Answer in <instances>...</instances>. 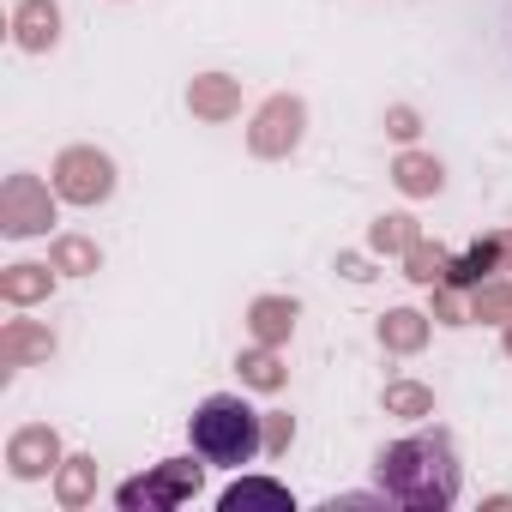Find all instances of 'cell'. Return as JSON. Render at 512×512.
<instances>
[{"label":"cell","mask_w":512,"mask_h":512,"mask_svg":"<svg viewBox=\"0 0 512 512\" xmlns=\"http://www.w3.org/2000/svg\"><path fill=\"white\" fill-rule=\"evenodd\" d=\"M380 476V494L410 506V512H446L464 488V470H458V452L446 434H404L380 452L374 464Z\"/></svg>","instance_id":"obj_1"},{"label":"cell","mask_w":512,"mask_h":512,"mask_svg":"<svg viewBox=\"0 0 512 512\" xmlns=\"http://www.w3.org/2000/svg\"><path fill=\"white\" fill-rule=\"evenodd\" d=\"M187 434H193V458H199V464H217V470H241V464L260 458V446H266L260 410H253L247 398H235V392L205 398V404L193 410Z\"/></svg>","instance_id":"obj_2"},{"label":"cell","mask_w":512,"mask_h":512,"mask_svg":"<svg viewBox=\"0 0 512 512\" xmlns=\"http://www.w3.org/2000/svg\"><path fill=\"white\" fill-rule=\"evenodd\" d=\"M193 482H199V464H169V470L151 476V482H127V488H121V506H175Z\"/></svg>","instance_id":"obj_3"},{"label":"cell","mask_w":512,"mask_h":512,"mask_svg":"<svg viewBox=\"0 0 512 512\" xmlns=\"http://www.w3.org/2000/svg\"><path fill=\"white\" fill-rule=\"evenodd\" d=\"M247 500H272V506H290V494H284L278 482H241V488H229V494H223V512H241Z\"/></svg>","instance_id":"obj_4"}]
</instances>
